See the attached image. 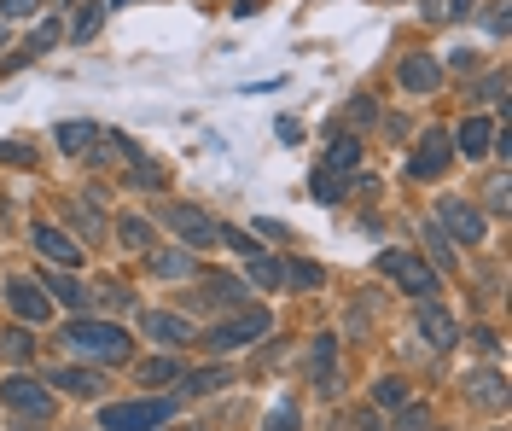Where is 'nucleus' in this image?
<instances>
[{
    "mask_svg": "<svg viewBox=\"0 0 512 431\" xmlns=\"http://www.w3.org/2000/svg\"><path fill=\"white\" fill-rule=\"evenodd\" d=\"M64 344L76 350V356H94V362H128V332L111 327V321H70L64 327Z\"/></svg>",
    "mask_w": 512,
    "mask_h": 431,
    "instance_id": "1",
    "label": "nucleus"
},
{
    "mask_svg": "<svg viewBox=\"0 0 512 431\" xmlns=\"http://www.w3.org/2000/svg\"><path fill=\"white\" fill-rule=\"evenodd\" d=\"M396 431H425V408H402V420H396Z\"/></svg>",
    "mask_w": 512,
    "mask_h": 431,
    "instance_id": "38",
    "label": "nucleus"
},
{
    "mask_svg": "<svg viewBox=\"0 0 512 431\" xmlns=\"http://www.w3.org/2000/svg\"><path fill=\"white\" fill-rule=\"evenodd\" d=\"M163 216H169V228H175L181 239H187V251H192V245H216V222H210L204 210H187V204H169Z\"/></svg>",
    "mask_w": 512,
    "mask_h": 431,
    "instance_id": "10",
    "label": "nucleus"
},
{
    "mask_svg": "<svg viewBox=\"0 0 512 431\" xmlns=\"http://www.w3.org/2000/svg\"><path fill=\"white\" fill-rule=\"evenodd\" d=\"M466 6H472V0H448V12H443V18H466Z\"/></svg>",
    "mask_w": 512,
    "mask_h": 431,
    "instance_id": "43",
    "label": "nucleus"
},
{
    "mask_svg": "<svg viewBox=\"0 0 512 431\" xmlns=\"http://www.w3.org/2000/svg\"><path fill=\"white\" fill-rule=\"evenodd\" d=\"M169 379H181V373H175V362H163V356L140 367V385H169Z\"/></svg>",
    "mask_w": 512,
    "mask_h": 431,
    "instance_id": "30",
    "label": "nucleus"
},
{
    "mask_svg": "<svg viewBox=\"0 0 512 431\" xmlns=\"http://www.w3.org/2000/svg\"><path fill=\"white\" fill-rule=\"evenodd\" d=\"M454 146H460V158H489V146H495V129H489V117H466L460 129H454Z\"/></svg>",
    "mask_w": 512,
    "mask_h": 431,
    "instance_id": "13",
    "label": "nucleus"
},
{
    "mask_svg": "<svg viewBox=\"0 0 512 431\" xmlns=\"http://www.w3.org/2000/svg\"><path fill=\"white\" fill-rule=\"evenodd\" d=\"M448 169V134L443 129H425V140L414 146V158H408V175L414 181H437Z\"/></svg>",
    "mask_w": 512,
    "mask_h": 431,
    "instance_id": "7",
    "label": "nucleus"
},
{
    "mask_svg": "<svg viewBox=\"0 0 512 431\" xmlns=\"http://www.w3.org/2000/svg\"><path fill=\"white\" fill-rule=\"evenodd\" d=\"M117 6H128V0H117Z\"/></svg>",
    "mask_w": 512,
    "mask_h": 431,
    "instance_id": "45",
    "label": "nucleus"
},
{
    "mask_svg": "<svg viewBox=\"0 0 512 431\" xmlns=\"http://www.w3.org/2000/svg\"><path fill=\"white\" fill-rule=\"evenodd\" d=\"M140 327H146V338H158V344H169V350H181V344H192V327L181 321V315H163V309H152V315H140Z\"/></svg>",
    "mask_w": 512,
    "mask_h": 431,
    "instance_id": "14",
    "label": "nucleus"
},
{
    "mask_svg": "<svg viewBox=\"0 0 512 431\" xmlns=\"http://www.w3.org/2000/svg\"><path fill=\"white\" fill-rule=\"evenodd\" d=\"M437 228H448L460 245H483V210L466 199H437Z\"/></svg>",
    "mask_w": 512,
    "mask_h": 431,
    "instance_id": "6",
    "label": "nucleus"
},
{
    "mask_svg": "<svg viewBox=\"0 0 512 431\" xmlns=\"http://www.w3.org/2000/svg\"><path fill=\"white\" fill-rule=\"evenodd\" d=\"M425 245L437 251V263H443V268H454V245H448V233H443V228H425Z\"/></svg>",
    "mask_w": 512,
    "mask_h": 431,
    "instance_id": "31",
    "label": "nucleus"
},
{
    "mask_svg": "<svg viewBox=\"0 0 512 431\" xmlns=\"http://www.w3.org/2000/svg\"><path fill=\"white\" fill-rule=\"evenodd\" d=\"M379 274H384V280H396L402 292L425 298V303L437 298V268H425V257H414V251H384Z\"/></svg>",
    "mask_w": 512,
    "mask_h": 431,
    "instance_id": "3",
    "label": "nucleus"
},
{
    "mask_svg": "<svg viewBox=\"0 0 512 431\" xmlns=\"http://www.w3.org/2000/svg\"><path fill=\"white\" fill-rule=\"evenodd\" d=\"M47 385H59V391H70V397H94L105 379L88 373V367H53V379H47Z\"/></svg>",
    "mask_w": 512,
    "mask_h": 431,
    "instance_id": "17",
    "label": "nucleus"
},
{
    "mask_svg": "<svg viewBox=\"0 0 512 431\" xmlns=\"http://www.w3.org/2000/svg\"><path fill=\"white\" fill-rule=\"evenodd\" d=\"M268 327H274V321H268V309H245V315H233V321H222V327H210L198 344H204V350H216V356H227V350L256 344Z\"/></svg>",
    "mask_w": 512,
    "mask_h": 431,
    "instance_id": "4",
    "label": "nucleus"
},
{
    "mask_svg": "<svg viewBox=\"0 0 512 431\" xmlns=\"http://www.w3.org/2000/svg\"><path fill=\"white\" fill-rule=\"evenodd\" d=\"M396 76H402V88H408V94H437V88H443V65H437L431 53L402 59V70H396Z\"/></svg>",
    "mask_w": 512,
    "mask_h": 431,
    "instance_id": "11",
    "label": "nucleus"
},
{
    "mask_svg": "<svg viewBox=\"0 0 512 431\" xmlns=\"http://www.w3.org/2000/svg\"><path fill=\"white\" fill-rule=\"evenodd\" d=\"M53 41H59V24H41V30H35V41L24 47V59H30V53H47ZM24 59H18V65H24Z\"/></svg>",
    "mask_w": 512,
    "mask_h": 431,
    "instance_id": "33",
    "label": "nucleus"
},
{
    "mask_svg": "<svg viewBox=\"0 0 512 431\" xmlns=\"http://www.w3.org/2000/svg\"><path fill=\"white\" fill-rule=\"evenodd\" d=\"M0 41H6V24H0Z\"/></svg>",
    "mask_w": 512,
    "mask_h": 431,
    "instance_id": "44",
    "label": "nucleus"
},
{
    "mask_svg": "<svg viewBox=\"0 0 512 431\" xmlns=\"http://www.w3.org/2000/svg\"><path fill=\"white\" fill-rule=\"evenodd\" d=\"M30 12H41V0H0V24L6 18H30Z\"/></svg>",
    "mask_w": 512,
    "mask_h": 431,
    "instance_id": "35",
    "label": "nucleus"
},
{
    "mask_svg": "<svg viewBox=\"0 0 512 431\" xmlns=\"http://www.w3.org/2000/svg\"><path fill=\"white\" fill-rule=\"evenodd\" d=\"M146 268L175 280V274H192V251H146Z\"/></svg>",
    "mask_w": 512,
    "mask_h": 431,
    "instance_id": "20",
    "label": "nucleus"
},
{
    "mask_svg": "<svg viewBox=\"0 0 512 431\" xmlns=\"http://www.w3.org/2000/svg\"><path fill=\"white\" fill-rule=\"evenodd\" d=\"M274 134H280V140H303V123H291V117H280V123H274Z\"/></svg>",
    "mask_w": 512,
    "mask_h": 431,
    "instance_id": "40",
    "label": "nucleus"
},
{
    "mask_svg": "<svg viewBox=\"0 0 512 431\" xmlns=\"http://www.w3.org/2000/svg\"><path fill=\"white\" fill-rule=\"evenodd\" d=\"M419 332H425V344H431V350H454V344H460V321H454L448 309H437V303H425V309H419Z\"/></svg>",
    "mask_w": 512,
    "mask_h": 431,
    "instance_id": "12",
    "label": "nucleus"
},
{
    "mask_svg": "<svg viewBox=\"0 0 512 431\" xmlns=\"http://www.w3.org/2000/svg\"><path fill=\"white\" fill-rule=\"evenodd\" d=\"M315 391L320 397L338 391V344H332V332H320L315 338Z\"/></svg>",
    "mask_w": 512,
    "mask_h": 431,
    "instance_id": "16",
    "label": "nucleus"
},
{
    "mask_svg": "<svg viewBox=\"0 0 512 431\" xmlns=\"http://www.w3.org/2000/svg\"><path fill=\"white\" fill-rule=\"evenodd\" d=\"M0 344H6V356H12V362H30V350H35L30 332H24V327H12L6 338H0Z\"/></svg>",
    "mask_w": 512,
    "mask_h": 431,
    "instance_id": "29",
    "label": "nucleus"
},
{
    "mask_svg": "<svg viewBox=\"0 0 512 431\" xmlns=\"http://www.w3.org/2000/svg\"><path fill=\"white\" fill-rule=\"evenodd\" d=\"M396 408V402H408V385H402V379H379V385H373V408Z\"/></svg>",
    "mask_w": 512,
    "mask_h": 431,
    "instance_id": "28",
    "label": "nucleus"
},
{
    "mask_svg": "<svg viewBox=\"0 0 512 431\" xmlns=\"http://www.w3.org/2000/svg\"><path fill=\"white\" fill-rule=\"evenodd\" d=\"M30 239H35V251H41L47 263H59V268H76V263H82V245H76L64 228H53V222H35Z\"/></svg>",
    "mask_w": 512,
    "mask_h": 431,
    "instance_id": "8",
    "label": "nucleus"
},
{
    "mask_svg": "<svg viewBox=\"0 0 512 431\" xmlns=\"http://www.w3.org/2000/svg\"><path fill=\"white\" fill-rule=\"evenodd\" d=\"M483 100H489V105L507 100V76H501V70H495V76H483Z\"/></svg>",
    "mask_w": 512,
    "mask_h": 431,
    "instance_id": "36",
    "label": "nucleus"
},
{
    "mask_svg": "<svg viewBox=\"0 0 512 431\" xmlns=\"http://www.w3.org/2000/svg\"><path fill=\"white\" fill-rule=\"evenodd\" d=\"M245 298V280H233V274H210L204 280V303H239Z\"/></svg>",
    "mask_w": 512,
    "mask_h": 431,
    "instance_id": "22",
    "label": "nucleus"
},
{
    "mask_svg": "<svg viewBox=\"0 0 512 431\" xmlns=\"http://www.w3.org/2000/svg\"><path fill=\"white\" fill-rule=\"evenodd\" d=\"M355 164H361V140H355V134H338V140H332V152H326V164H320V169L344 175V169H355Z\"/></svg>",
    "mask_w": 512,
    "mask_h": 431,
    "instance_id": "18",
    "label": "nucleus"
},
{
    "mask_svg": "<svg viewBox=\"0 0 512 431\" xmlns=\"http://www.w3.org/2000/svg\"><path fill=\"white\" fill-rule=\"evenodd\" d=\"M117 239H123L128 251H152V222H140V216H123V222H117Z\"/></svg>",
    "mask_w": 512,
    "mask_h": 431,
    "instance_id": "23",
    "label": "nucleus"
},
{
    "mask_svg": "<svg viewBox=\"0 0 512 431\" xmlns=\"http://www.w3.org/2000/svg\"><path fill=\"white\" fill-rule=\"evenodd\" d=\"M303 426V414H297V402H280L268 420H262V431H297Z\"/></svg>",
    "mask_w": 512,
    "mask_h": 431,
    "instance_id": "26",
    "label": "nucleus"
},
{
    "mask_svg": "<svg viewBox=\"0 0 512 431\" xmlns=\"http://www.w3.org/2000/svg\"><path fill=\"white\" fill-rule=\"evenodd\" d=\"M286 280H297V286H320V268L315 263H291Z\"/></svg>",
    "mask_w": 512,
    "mask_h": 431,
    "instance_id": "37",
    "label": "nucleus"
},
{
    "mask_svg": "<svg viewBox=\"0 0 512 431\" xmlns=\"http://www.w3.org/2000/svg\"><path fill=\"white\" fill-rule=\"evenodd\" d=\"M489 35H507V6H489Z\"/></svg>",
    "mask_w": 512,
    "mask_h": 431,
    "instance_id": "41",
    "label": "nucleus"
},
{
    "mask_svg": "<svg viewBox=\"0 0 512 431\" xmlns=\"http://www.w3.org/2000/svg\"><path fill=\"white\" fill-rule=\"evenodd\" d=\"M355 431H390V426H384V420H373V414H361V420H355Z\"/></svg>",
    "mask_w": 512,
    "mask_h": 431,
    "instance_id": "42",
    "label": "nucleus"
},
{
    "mask_svg": "<svg viewBox=\"0 0 512 431\" xmlns=\"http://www.w3.org/2000/svg\"><path fill=\"white\" fill-rule=\"evenodd\" d=\"M175 414V397H140V402H111L99 414V431H152Z\"/></svg>",
    "mask_w": 512,
    "mask_h": 431,
    "instance_id": "2",
    "label": "nucleus"
},
{
    "mask_svg": "<svg viewBox=\"0 0 512 431\" xmlns=\"http://www.w3.org/2000/svg\"><path fill=\"white\" fill-rule=\"evenodd\" d=\"M0 402H6V408H18V414H35V420H41V414H53V391H47V385H35L30 373H6V379H0Z\"/></svg>",
    "mask_w": 512,
    "mask_h": 431,
    "instance_id": "5",
    "label": "nucleus"
},
{
    "mask_svg": "<svg viewBox=\"0 0 512 431\" xmlns=\"http://www.w3.org/2000/svg\"><path fill=\"white\" fill-rule=\"evenodd\" d=\"M99 18H105V6H82V18H76V41H88L99 30Z\"/></svg>",
    "mask_w": 512,
    "mask_h": 431,
    "instance_id": "34",
    "label": "nucleus"
},
{
    "mask_svg": "<svg viewBox=\"0 0 512 431\" xmlns=\"http://www.w3.org/2000/svg\"><path fill=\"white\" fill-rule=\"evenodd\" d=\"M227 385V367H204V373H187V391L192 397H210V391H222Z\"/></svg>",
    "mask_w": 512,
    "mask_h": 431,
    "instance_id": "24",
    "label": "nucleus"
},
{
    "mask_svg": "<svg viewBox=\"0 0 512 431\" xmlns=\"http://www.w3.org/2000/svg\"><path fill=\"white\" fill-rule=\"evenodd\" d=\"M466 397L483 402V408H507V379H501L495 367H483V373H466Z\"/></svg>",
    "mask_w": 512,
    "mask_h": 431,
    "instance_id": "15",
    "label": "nucleus"
},
{
    "mask_svg": "<svg viewBox=\"0 0 512 431\" xmlns=\"http://www.w3.org/2000/svg\"><path fill=\"white\" fill-rule=\"evenodd\" d=\"M6 309H12L18 321H47V315H53V298H41L35 280H6Z\"/></svg>",
    "mask_w": 512,
    "mask_h": 431,
    "instance_id": "9",
    "label": "nucleus"
},
{
    "mask_svg": "<svg viewBox=\"0 0 512 431\" xmlns=\"http://www.w3.org/2000/svg\"><path fill=\"white\" fill-rule=\"evenodd\" d=\"M88 146H99V129H94V123H64V129H59V152L82 158Z\"/></svg>",
    "mask_w": 512,
    "mask_h": 431,
    "instance_id": "19",
    "label": "nucleus"
},
{
    "mask_svg": "<svg viewBox=\"0 0 512 431\" xmlns=\"http://www.w3.org/2000/svg\"><path fill=\"white\" fill-rule=\"evenodd\" d=\"M315 199H320V204L344 199V175H332V169H315Z\"/></svg>",
    "mask_w": 512,
    "mask_h": 431,
    "instance_id": "27",
    "label": "nucleus"
},
{
    "mask_svg": "<svg viewBox=\"0 0 512 431\" xmlns=\"http://www.w3.org/2000/svg\"><path fill=\"white\" fill-rule=\"evenodd\" d=\"M47 286H53V298L70 303V309H88V303H94V292H88L82 280H70V274H47Z\"/></svg>",
    "mask_w": 512,
    "mask_h": 431,
    "instance_id": "21",
    "label": "nucleus"
},
{
    "mask_svg": "<svg viewBox=\"0 0 512 431\" xmlns=\"http://www.w3.org/2000/svg\"><path fill=\"white\" fill-rule=\"evenodd\" d=\"M251 280H256V286H286V263H268V257H251Z\"/></svg>",
    "mask_w": 512,
    "mask_h": 431,
    "instance_id": "25",
    "label": "nucleus"
},
{
    "mask_svg": "<svg viewBox=\"0 0 512 431\" xmlns=\"http://www.w3.org/2000/svg\"><path fill=\"white\" fill-rule=\"evenodd\" d=\"M489 210H507V175H495V187H489Z\"/></svg>",
    "mask_w": 512,
    "mask_h": 431,
    "instance_id": "39",
    "label": "nucleus"
},
{
    "mask_svg": "<svg viewBox=\"0 0 512 431\" xmlns=\"http://www.w3.org/2000/svg\"><path fill=\"white\" fill-rule=\"evenodd\" d=\"M216 239H227V245H233L239 257H256V239H251V233H239V228H216Z\"/></svg>",
    "mask_w": 512,
    "mask_h": 431,
    "instance_id": "32",
    "label": "nucleus"
}]
</instances>
